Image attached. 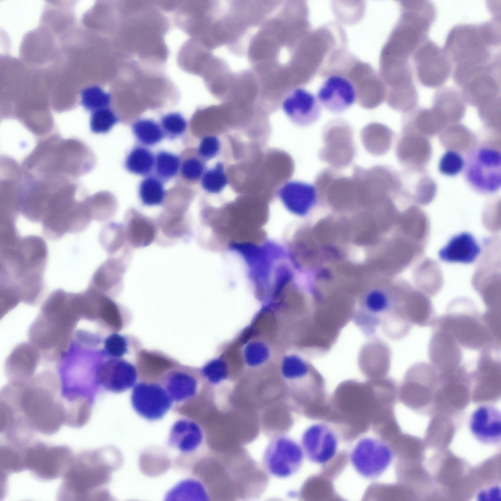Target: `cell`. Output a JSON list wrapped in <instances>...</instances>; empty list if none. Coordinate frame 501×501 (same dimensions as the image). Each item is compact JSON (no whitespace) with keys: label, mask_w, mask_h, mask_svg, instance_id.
Listing matches in <instances>:
<instances>
[{"label":"cell","mask_w":501,"mask_h":501,"mask_svg":"<svg viewBox=\"0 0 501 501\" xmlns=\"http://www.w3.org/2000/svg\"><path fill=\"white\" fill-rule=\"evenodd\" d=\"M501 45L500 26L494 21L480 24H459L447 37L444 50L452 72H473L501 60L497 48Z\"/></svg>","instance_id":"cell-1"},{"label":"cell","mask_w":501,"mask_h":501,"mask_svg":"<svg viewBox=\"0 0 501 501\" xmlns=\"http://www.w3.org/2000/svg\"><path fill=\"white\" fill-rule=\"evenodd\" d=\"M464 178L476 192L492 194L501 186V153L491 146L475 147L467 154L463 169Z\"/></svg>","instance_id":"cell-2"},{"label":"cell","mask_w":501,"mask_h":501,"mask_svg":"<svg viewBox=\"0 0 501 501\" xmlns=\"http://www.w3.org/2000/svg\"><path fill=\"white\" fill-rule=\"evenodd\" d=\"M394 457L393 451L383 440L364 437L352 449L349 460L355 471L368 479L377 478L388 469Z\"/></svg>","instance_id":"cell-3"},{"label":"cell","mask_w":501,"mask_h":501,"mask_svg":"<svg viewBox=\"0 0 501 501\" xmlns=\"http://www.w3.org/2000/svg\"><path fill=\"white\" fill-rule=\"evenodd\" d=\"M304 456L300 444L289 436L279 434L268 442L263 453L262 462L270 475L286 478L300 469Z\"/></svg>","instance_id":"cell-4"},{"label":"cell","mask_w":501,"mask_h":501,"mask_svg":"<svg viewBox=\"0 0 501 501\" xmlns=\"http://www.w3.org/2000/svg\"><path fill=\"white\" fill-rule=\"evenodd\" d=\"M413 56L417 78L423 85L436 88L445 83L452 71V67L444 49L427 39Z\"/></svg>","instance_id":"cell-5"},{"label":"cell","mask_w":501,"mask_h":501,"mask_svg":"<svg viewBox=\"0 0 501 501\" xmlns=\"http://www.w3.org/2000/svg\"><path fill=\"white\" fill-rule=\"evenodd\" d=\"M325 145L319 155L321 159L337 168L351 163L355 153L352 130L342 121L330 122L323 133Z\"/></svg>","instance_id":"cell-6"},{"label":"cell","mask_w":501,"mask_h":501,"mask_svg":"<svg viewBox=\"0 0 501 501\" xmlns=\"http://www.w3.org/2000/svg\"><path fill=\"white\" fill-rule=\"evenodd\" d=\"M131 402L134 410L150 421L161 419L173 403L162 385L144 381L133 387Z\"/></svg>","instance_id":"cell-7"},{"label":"cell","mask_w":501,"mask_h":501,"mask_svg":"<svg viewBox=\"0 0 501 501\" xmlns=\"http://www.w3.org/2000/svg\"><path fill=\"white\" fill-rule=\"evenodd\" d=\"M300 445L305 456L310 462L322 465L330 461L336 455L338 437L329 425L318 422L305 429L301 437Z\"/></svg>","instance_id":"cell-8"},{"label":"cell","mask_w":501,"mask_h":501,"mask_svg":"<svg viewBox=\"0 0 501 501\" xmlns=\"http://www.w3.org/2000/svg\"><path fill=\"white\" fill-rule=\"evenodd\" d=\"M282 108L293 123L301 127L314 123L321 113V106L317 96L302 87L294 88L287 91L282 100Z\"/></svg>","instance_id":"cell-9"},{"label":"cell","mask_w":501,"mask_h":501,"mask_svg":"<svg viewBox=\"0 0 501 501\" xmlns=\"http://www.w3.org/2000/svg\"><path fill=\"white\" fill-rule=\"evenodd\" d=\"M316 96L321 106L332 113L338 114L355 103L357 93L355 87L347 78L332 75L320 85Z\"/></svg>","instance_id":"cell-10"},{"label":"cell","mask_w":501,"mask_h":501,"mask_svg":"<svg viewBox=\"0 0 501 501\" xmlns=\"http://www.w3.org/2000/svg\"><path fill=\"white\" fill-rule=\"evenodd\" d=\"M96 375L102 386L114 393L122 392L134 387L138 377L135 365L123 359L113 358L99 366Z\"/></svg>","instance_id":"cell-11"},{"label":"cell","mask_w":501,"mask_h":501,"mask_svg":"<svg viewBox=\"0 0 501 501\" xmlns=\"http://www.w3.org/2000/svg\"><path fill=\"white\" fill-rule=\"evenodd\" d=\"M471 432L479 442L497 445L501 439V413L495 407L482 405L472 413L469 421Z\"/></svg>","instance_id":"cell-12"},{"label":"cell","mask_w":501,"mask_h":501,"mask_svg":"<svg viewBox=\"0 0 501 501\" xmlns=\"http://www.w3.org/2000/svg\"><path fill=\"white\" fill-rule=\"evenodd\" d=\"M481 251V246L471 232L462 231L452 236L438 251L439 259L450 264H470Z\"/></svg>","instance_id":"cell-13"},{"label":"cell","mask_w":501,"mask_h":501,"mask_svg":"<svg viewBox=\"0 0 501 501\" xmlns=\"http://www.w3.org/2000/svg\"><path fill=\"white\" fill-rule=\"evenodd\" d=\"M136 359L138 377L149 383H161L170 370L179 366L175 360L157 351L140 350Z\"/></svg>","instance_id":"cell-14"},{"label":"cell","mask_w":501,"mask_h":501,"mask_svg":"<svg viewBox=\"0 0 501 501\" xmlns=\"http://www.w3.org/2000/svg\"><path fill=\"white\" fill-rule=\"evenodd\" d=\"M278 196L292 211L302 214L315 204L318 191L315 185L299 181H288L279 188Z\"/></svg>","instance_id":"cell-15"},{"label":"cell","mask_w":501,"mask_h":501,"mask_svg":"<svg viewBox=\"0 0 501 501\" xmlns=\"http://www.w3.org/2000/svg\"><path fill=\"white\" fill-rule=\"evenodd\" d=\"M124 227L127 242L135 248L148 246L157 236L156 222L135 210L128 212Z\"/></svg>","instance_id":"cell-16"},{"label":"cell","mask_w":501,"mask_h":501,"mask_svg":"<svg viewBox=\"0 0 501 501\" xmlns=\"http://www.w3.org/2000/svg\"><path fill=\"white\" fill-rule=\"evenodd\" d=\"M204 438L203 431L196 422L181 419L172 426L168 437L169 445L183 453H191L202 445Z\"/></svg>","instance_id":"cell-17"},{"label":"cell","mask_w":501,"mask_h":501,"mask_svg":"<svg viewBox=\"0 0 501 501\" xmlns=\"http://www.w3.org/2000/svg\"><path fill=\"white\" fill-rule=\"evenodd\" d=\"M161 383L173 402L189 400L197 392V380L186 367L178 366L170 370Z\"/></svg>","instance_id":"cell-18"},{"label":"cell","mask_w":501,"mask_h":501,"mask_svg":"<svg viewBox=\"0 0 501 501\" xmlns=\"http://www.w3.org/2000/svg\"><path fill=\"white\" fill-rule=\"evenodd\" d=\"M123 258H111L101 265L95 272L91 287L103 293L110 292L120 288L126 265Z\"/></svg>","instance_id":"cell-19"},{"label":"cell","mask_w":501,"mask_h":501,"mask_svg":"<svg viewBox=\"0 0 501 501\" xmlns=\"http://www.w3.org/2000/svg\"><path fill=\"white\" fill-rule=\"evenodd\" d=\"M158 234L160 233L170 242L188 236L189 226L187 217L183 214H162L156 221ZM158 235V234H157Z\"/></svg>","instance_id":"cell-20"},{"label":"cell","mask_w":501,"mask_h":501,"mask_svg":"<svg viewBox=\"0 0 501 501\" xmlns=\"http://www.w3.org/2000/svg\"><path fill=\"white\" fill-rule=\"evenodd\" d=\"M155 156L147 148L135 146L129 152L124 162L126 169L134 174L147 176L154 169Z\"/></svg>","instance_id":"cell-21"},{"label":"cell","mask_w":501,"mask_h":501,"mask_svg":"<svg viewBox=\"0 0 501 501\" xmlns=\"http://www.w3.org/2000/svg\"><path fill=\"white\" fill-rule=\"evenodd\" d=\"M138 194L141 203L144 205L153 206L161 205L166 194L163 182L155 175L146 176L139 184Z\"/></svg>","instance_id":"cell-22"},{"label":"cell","mask_w":501,"mask_h":501,"mask_svg":"<svg viewBox=\"0 0 501 501\" xmlns=\"http://www.w3.org/2000/svg\"><path fill=\"white\" fill-rule=\"evenodd\" d=\"M134 135L141 144L153 146L165 137L159 124L151 119L141 118L135 121L132 126Z\"/></svg>","instance_id":"cell-23"},{"label":"cell","mask_w":501,"mask_h":501,"mask_svg":"<svg viewBox=\"0 0 501 501\" xmlns=\"http://www.w3.org/2000/svg\"><path fill=\"white\" fill-rule=\"evenodd\" d=\"M180 157L171 152L160 150L155 155V175L163 182L175 177L180 169Z\"/></svg>","instance_id":"cell-24"},{"label":"cell","mask_w":501,"mask_h":501,"mask_svg":"<svg viewBox=\"0 0 501 501\" xmlns=\"http://www.w3.org/2000/svg\"><path fill=\"white\" fill-rule=\"evenodd\" d=\"M228 182L224 163L216 162L213 166L206 169L201 179V185L207 193L218 194L223 191Z\"/></svg>","instance_id":"cell-25"},{"label":"cell","mask_w":501,"mask_h":501,"mask_svg":"<svg viewBox=\"0 0 501 501\" xmlns=\"http://www.w3.org/2000/svg\"><path fill=\"white\" fill-rule=\"evenodd\" d=\"M389 303L388 299L385 293L378 291L371 292L366 296L364 302V307L366 313L363 314L367 316L364 319H371L369 323H372L373 320L372 324L379 323L381 317L386 314Z\"/></svg>","instance_id":"cell-26"},{"label":"cell","mask_w":501,"mask_h":501,"mask_svg":"<svg viewBox=\"0 0 501 501\" xmlns=\"http://www.w3.org/2000/svg\"><path fill=\"white\" fill-rule=\"evenodd\" d=\"M100 236L102 246L110 253L118 251L127 241L124 225L116 223L106 226Z\"/></svg>","instance_id":"cell-27"},{"label":"cell","mask_w":501,"mask_h":501,"mask_svg":"<svg viewBox=\"0 0 501 501\" xmlns=\"http://www.w3.org/2000/svg\"><path fill=\"white\" fill-rule=\"evenodd\" d=\"M167 497H187L190 500H209L208 493L203 484L194 479H188L181 482L170 491Z\"/></svg>","instance_id":"cell-28"},{"label":"cell","mask_w":501,"mask_h":501,"mask_svg":"<svg viewBox=\"0 0 501 501\" xmlns=\"http://www.w3.org/2000/svg\"><path fill=\"white\" fill-rule=\"evenodd\" d=\"M111 95L101 88L92 86L83 89L81 92V104L87 111L92 112L108 108Z\"/></svg>","instance_id":"cell-29"},{"label":"cell","mask_w":501,"mask_h":501,"mask_svg":"<svg viewBox=\"0 0 501 501\" xmlns=\"http://www.w3.org/2000/svg\"><path fill=\"white\" fill-rule=\"evenodd\" d=\"M100 316L103 323L113 331H118L124 325L122 310L118 304L107 296L101 306Z\"/></svg>","instance_id":"cell-30"},{"label":"cell","mask_w":501,"mask_h":501,"mask_svg":"<svg viewBox=\"0 0 501 501\" xmlns=\"http://www.w3.org/2000/svg\"><path fill=\"white\" fill-rule=\"evenodd\" d=\"M165 137L173 139L182 136L185 131L187 123L179 113H170L163 115L159 124Z\"/></svg>","instance_id":"cell-31"},{"label":"cell","mask_w":501,"mask_h":501,"mask_svg":"<svg viewBox=\"0 0 501 501\" xmlns=\"http://www.w3.org/2000/svg\"><path fill=\"white\" fill-rule=\"evenodd\" d=\"M118 121V118L110 108H103L92 112L90 128L94 133H107Z\"/></svg>","instance_id":"cell-32"},{"label":"cell","mask_w":501,"mask_h":501,"mask_svg":"<svg viewBox=\"0 0 501 501\" xmlns=\"http://www.w3.org/2000/svg\"><path fill=\"white\" fill-rule=\"evenodd\" d=\"M465 159L458 152L448 150L441 157L438 163V170L442 174L454 177L463 170Z\"/></svg>","instance_id":"cell-33"},{"label":"cell","mask_w":501,"mask_h":501,"mask_svg":"<svg viewBox=\"0 0 501 501\" xmlns=\"http://www.w3.org/2000/svg\"><path fill=\"white\" fill-rule=\"evenodd\" d=\"M104 353L113 358H121L128 351V342L124 336L114 332L109 335L104 342Z\"/></svg>","instance_id":"cell-34"},{"label":"cell","mask_w":501,"mask_h":501,"mask_svg":"<svg viewBox=\"0 0 501 501\" xmlns=\"http://www.w3.org/2000/svg\"><path fill=\"white\" fill-rule=\"evenodd\" d=\"M205 170V161L196 157L189 158L183 161L180 169L182 177L192 182L201 180Z\"/></svg>","instance_id":"cell-35"},{"label":"cell","mask_w":501,"mask_h":501,"mask_svg":"<svg viewBox=\"0 0 501 501\" xmlns=\"http://www.w3.org/2000/svg\"><path fill=\"white\" fill-rule=\"evenodd\" d=\"M221 149L219 138L213 135L204 137L201 140L197 149L199 157L205 162L216 157Z\"/></svg>","instance_id":"cell-36"},{"label":"cell","mask_w":501,"mask_h":501,"mask_svg":"<svg viewBox=\"0 0 501 501\" xmlns=\"http://www.w3.org/2000/svg\"><path fill=\"white\" fill-rule=\"evenodd\" d=\"M477 497L478 500L501 501V489L499 486H495L481 491Z\"/></svg>","instance_id":"cell-37"}]
</instances>
